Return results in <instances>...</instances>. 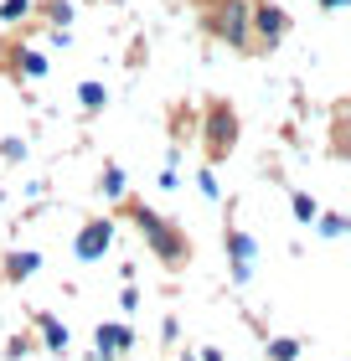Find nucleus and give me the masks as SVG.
I'll return each instance as SVG.
<instances>
[{
    "label": "nucleus",
    "mask_w": 351,
    "mask_h": 361,
    "mask_svg": "<svg viewBox=\"0 0 351 361\" xmlns=\"http://www.w3.org/2000/svg\"><path fill=\"white\" fill-rule=\"evenodd\" d=\"M129 217H135V227H140V233H145V243H150V253H155L165 269H181V264L191 258V243H186V233H181L176 222H165L160 212H150V207H135Z\"/></svg>",
    "instance_id": "nucleus-1"
},
{
    "label": "nucleus",
    "mask_w": 351,
    "mask_h": 361,
    "mask_svg": "<svg viewBox=\"0 0 351 361\" xmlns=\"http://www.w3.org/2000/svg\"><path fill=\"white\" fill-rule=\"evenodd\" d=\"M254 0H207V31L217 42H227L232 52H254Z\"/></svg>",
    "instance_id": "nucleus-2"
},
{
    "label": "nucleus",
    "mask_w": 351,
    "mask_h": 361,
    "mask_svg": "<svg viewBox=\"0 0 351 361\" xmlns=\"http://www.w3.org/2000/svg\"><path fill=\"white\" fill-rule=\"evenodd\" d=\"M202 140H207V155L222 160L232 145H238V114H232L227 104H212L207 119H202Z\"/></svg>",
    "instance_id": "nucleus-3"
},
{
    "label": "nucleus",
    "mask_w": 351,
    "mask_h": 361,
    "mask_svg": "<svg viewBox=\"0 0 351 361\" xmlns=\"http://www.w3.org/2000/svg\"><path fill=\"white\" fill-rule=\"evenodd\" d=\"M109 248H114V222L109 217H88L78 227V238H73V258L78 264H98Z\"/></svg>",
    "instance_id": "nucleus-4"
},
{
    "label": "nucleus",
    "mask_w": 351,
    "mask_h": 361,
    "mask_svg": "<svg viewBox=\"0 0 351 361\" xmlns=\"http://www.w3.org/2000/svg\"><path fill=\"white\" fill-rule=\"evenodd\" d=\"M227 264H232V284H248L258 264V238L243 227H227Z\"/></svg>",
    "instance_id": "nucleus-5"
},
{
    "label": "nucleus",
    "mask_w": 351,
    "mask_h": 361,
    "mask_svg": "<svg viewBox=\"0 0 351 361\" xmlns=\"http://www.w3.org/2000/svg\"><path fill=\"white\" fill-rule=\"evenodd\" d=\"M248 26H254V42L279 47V42H284V31H290V16H284L274 0H254V16H248Z\"/></svg>",
    "instance_id": "nucleus-6"
},
{
    "label": "nucleus",
    "mask_w": 351,
    "mask_h": 361,
    "mask_svg": "<svg viewBox=\"0 0 351 361\" xmlns=\"http://www.w3.org/2000/svg\"><path fill=\"white\" fill-rule=\"evenodd\" d=\"M129 346H135V331L119 325V320H104V325L93 331V356H98V361H114V356L129 351Z\"/></svg>",
    "instance_id": "nucleus-7"
},
{
    "label": "nucleus",
    "mask_w": 351,
    "mask_h": 361,
    "mask_svg": "<svg viewBox=\"0 0 351 361\" xmlns=\"http://www.w3.org/2000/svg\"><path fill=\"white\" fill-rule=\"evenodd\" d=\"M37 331H42V346L47 351H68V341H73V331L57 315H37Z\"/></svg>",
    "instance_id": "nucleus-8"
},
{
    "label": "nucleus",
    "mask_w": 351,
    "mask_h": 361,
    "mask_svg": "<svg viewBox=\"0 0 351 361\" xmlns=\"http://www.w3.org/2000/svg\"><path fill=\"white\" fill-rule=\"evenodd\" d=\"M37 269H42V253H31V248L6 253V279H16V284H21V279H31Z\"/></svg>",
    "instance_id": "nucleus-9"
},
{
    "label": "nucleus",
    "mask_w": 351,
    "mask_h": 361,
    "mask_svg": "<svg viewBox=\"0 0 351 361\" xmlns=\"http://www.w3.org/2000/svg\"><path fill=\"white\" fill-rule=\"evenodd\" d=\"M11 68L21 73V78H47V57L37 52V47H16V52H11Z\"/></svg>",
    "instance_id": "nucleus-10"
},
{
    "label": "nucleus",
    "mask_w": 351,
    "mask_h": 361,
    "mask_svg": "<svg viewBox=\"0 0 351 361\" xmlns=\"http://www.w3.org/2000/svg\"><path fill=\"white\" fill-rule=\"evenodd\" d=\"M98 191L109 196V202H124V191H129V176L119 166H104V176H98Z\"/></svg>",
    "instance_id": "nucleus-11"
},
{
    "label": "nucleus",
    "mask_w": 351,
    "mask_h": 361,
    "mask_svg": "<svg viewBox=\"0 0 351 361\" xmlns=\"http://www.w3.org/2000/svg\"><path fill=\"white\" fill-rule=\"evenodd\" d=\"M290 212H295V222H305V227H310L315 217H321V202H315L310 191H299V186H295V191H290Z\"/></svg>",
    "instance_id": "nucleus-12"
},
{
    "label": "nucleus",
    "mask_w": 351,
    "mask_h": 361,
    "mask_svg": "<svg viewBox=\"0 0 351 361\" xmlns=\"http://www.w3.org/2000/svg\"><path fill=\"white\" fill-rule=\"evenodd\" d=\"M78 104L88 109V114H93V109H104V104H109V88H104V83H93V78H88V83H78Z\"/></svg>",
    "instance_id": "nucleus-13"
},
{
    "label": "nucleus",
    "mask_w": 351,
    "mask_h": 361,
    "mask_svg": "<svg viewBox=\"0 0 351 361\" xmlns=\"http://www.w3.org/2000/svg\"><path fill=\"white\" fill-rule=\"evenodd\" d=\"M37 11V0H0V26H16Z\"/></svg>",
    "instance_id": "nucleus-14"
},
{
    "label": "nucleus",
    "mask_w": 351,
    "mask_h": 361,
    "mask_svg": "<svg viewBox=\"0 0 351 361\" xmlns=\"http://www.w3.org/2000/svg\"><path fill=\"white\" fill-rule=\"evenodd\" d=\"M346 217H341V212H321V217H315V233H321V238H346Z\"/></svg>",
    "instance_id": "nucleus-15"
},
{
    "label": "nucleus",
    "mask_w": 351,
    "mask_h": 361,
    "mask_svg": "<svg viewBox=\"0 0 351 361\" xmlns=\"http://www.w3.org/2000/svg\"><path fill=\"white\" fill-rule=\"evenodd\" d=\"M73 0H42V16H47V21H52V26H68L73 21Z\"/></svg>",
    "instance_id": "nucleus-16"
},
{
    "label": "nucleus",
    "mask_w": 351,
    "mask_h": 361,
    "mask_svg": "<svg viewBox=\"0 0 351 361\" xmlns=\"http://www.w3.org/2000/svg\"><path fill=\"white\" fill-rule=\"evenodd\" d=\"M269 361H299V341L295 336H274L269 341Z\"/></svg>",
    "instance_id": "nucleus-17"
},
{
    "label": "nucleus",
    "mask_w": 351,
    "mask_h": 361,
    "mask_svg": "<svg viewBox=\"0 0 351 361\" xmlns=\"http://www.w3.org/2000/svg\"><path fill=\"white\" fill-rule=\"evenodd\" d=\"M196 191L207 196V202H217V196H222V186H217V171L207 166V171H196Z\"/></svg>",
    "instance_id": "nucleus-18"
},
{
    "label": "nucleus",
    "mask_w": 351,
    "mask_h": 361,
    "mask_svg": "<svg viewBox=\"0 0 351 361\" xmlns=\"http://www.w3.org/2000/svg\"><path fill=\"white\" fill-rule=\"evenodd\" d=\"M0 160H11V166H21V160H26V140H0Z\"/></svg>",
    "instance_id": "nucleus-19"
},
{
    "label": "nucleus",
    "mask_w": 351,
    "mask_h": 361,
    "mask_svg": "<svg viewBox=\"0 0 351 361\" xmlns=\"http://www.w3.org/2000/svg\"><path fill=\"white\" fill-rule=\"evenodd\" d=\"M119 305H124V310H140V289L124 284V289H119Z\"/></svg>",
    "instance_id": "nucleus-20"
},
{
    "label": "nucleus",
    "mask_w": 351,
    "mask_h": 361,
    "mask_svg": "<svg viewBox=\"0 0 351 361\" xmlns=\"http://www.w3.org/2000/svg\"><path fill=\"white\" fill-rule=\"evenodd\" d=\"M160 336H165V341H181V320L165 315V320H160Z\"/></svg>",
    "instance_id": "nucleus-21"
},
{
    "label": "nucleus",
    "mask_w": 351,
    "mask_h": 361,
    "mask_svg": "<svg viewBox=\"0 0 351 361\" xmlns=\"http://www.w3.org/2000/svg\"><path fill=\"white\" fill-rule=\"evenodd\" d=\"M26 351H31V341H26V336H16V341H11V346H6V356H11V361H21Z\"/></svg>",
    "instance_id": "nucleus-22"
},
{
    "label": "nucleus",
    "mask_w": 351,
    "mask_h": 361,
    "mask_svg": "<svg viewBox=\"0 0 351 361\" xmlns=\"http://www.w3.org/2000/svg\"><path fill=\"white\" fill-rule=\"evenodd\" d=\"M160 186H165V191H176V186H181V176H176V166H165V171H160Z\"/></svg>",
    "instance_id": "nucleus-23"
},
{
    "label": "nucleus",
    "mask_w": 351,
    "mask_h": 361,
    "mask_svg": "<svg viewBox=\"0 0 351 361\" xmlns=\"http://www.w3.org/2000/svg\"><path fill=\"white\" fill-rule=\"evenodd\" d=\"M196 361H222V351H202V356H196Z\"/></svg>",
    "instance_id": "nucleus-24"
},
{
    "label": "nucleus",
    "mask_w": 351,
    "mask_h": 361,
    "mask_svg": "<svg viewBox=\"0 0 351 361\" xmlns=\"http://www.w3.org/2000/svg\"><path fill=\"white\" fill-rule=\"evenodd\" d=\"M321 6H326V11H341V6H346V0H321Z\"/></svg>",
    "instance_id": "nucleus-25"
},
{
    "label": "nucleus",
    "mask_w": 351,
    "mask_h": 361,
    "mask_svg": "<svg viewBox=\"0 0 351 361\" xmlns=\"http://www.w3.org/2000/svg\"><path fill=\"white\" fill-rule=\"evenodd\" d=\"M181 361H196V356H181Z\"/></svg>",
    "instance_id": "nucleus-26"
},
{
    "label": "nucleus",
    "mask_w": 351,
    "mask_h": 361,
    "mask_svg": "<svg viewBox=\"0 0 351 361\" xmlns=\"http://www.w3.org/2000/svg\"><path fill=\"white\" fill-rule=\"evenodd\" d=\"M0 52H6V42H0Z\"/></svg>",
    "instance_id": "nucleus-27"
}]
</instances>
